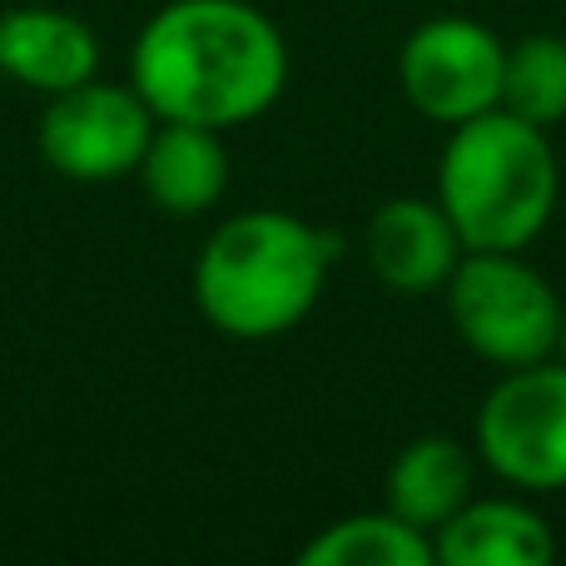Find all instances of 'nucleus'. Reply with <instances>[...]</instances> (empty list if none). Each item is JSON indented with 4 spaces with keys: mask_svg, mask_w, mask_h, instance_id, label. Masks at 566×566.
<instances>
[{
    "mask_svg": "<svg viewBox=\"0 0 566 566\" xmlns=\"http://www.w3.org/2000/svg\"><path fill=\"white\" fill-rule=\"evenodd\" d=\"M442 293H448L458 338L482 363L527 368L557 353L562 298L512 249H468Z\"/></svg>",
    "mask_w": 566,
    "mask_h": 566,
    "instance_id": "4",
    "label": "nucleus"
},
{
    "mask_svg": "<svg viewBox=\"0 0 566 566\" xmlns=\"http://www.w3.org/2000/svg\"><path fill=\"white\" fill-rule=\"evenodd\" d=\"M432 552L442 566H547L557 537L522 497H472L432 532Z\"/></svg>",
    "mask_w": 566,
    "mask_h": 566,
    "instance_id": "11",
    "label": "nucleus"
},
{
    "mask_svg": "<svg viewBox=\"0 0 566 566\" xmlns=\"http://www.w3.org/2000/svg\"><path fill=\"white\" fill-rule=\"evenodd\" d=\"M502 60L507 45L482 20L432 15L402 40L398 85L422 119L452 129L502 105Z\"/></svg>",
    "mask_w": 566,
    "mask_h": 566,
    "instance_id": "7",
    "label": "nucleus"
},
{
    "mask_svg": "<svg viewBox=\"0 0 566 566\" xmlns=\"http://www.w3.org/2000/svg\"><path fill=\"white\" fill-rule=\"evenodd\" d=\"M438 205L462 249L522 254L562 205V165L547 129L507 109L452 125L438 155Z\"/></svg>",
    "mask_w": 566,
    "mask_h": 566,
    "instance_id": "3",
    "label": "nucleus"
},
{
    "mask_svg": "<svg viewBox=\"0 0 566 566\" xmlns=\"http://www.w3.org/2000/svg\"><path fill=\"white\" fill-rule=\"evenodd\" d=\"M303 566H432V537L398 512H353L318 527L298 552Z\"/></svg>",
    "mask_w": 566,
    "mask_h": 566,
    "instance_id": "13",
    "label": "nucleus"
},
{
    "mask_svg": "<svg viewBox=\"0 0 566 566\" xmlns=\"http://www.w3.org/2000/svg\"><path fill=\"white\" fill-rule=\"evenodd\" d=\"M155 125L159 115L135 85H109L95 75L45 99L35 145L40 159L70 185H115L139 169Z\"/></svg>",
    "mask_w": 566,
    "mask_h": 566,
    "instance_id": "6",
    "label": "nucleus"
},
{
    "mask_svg": "<svg viewBox=\"0 0 566 566\" xmlns=\"http://www.w3.org/2000/svg\"><path fill=\"white\" fill-rule=\"evenodd\" d=\"M129 85L159 119L234 129L279 105L289 45L249 0H169L135 35Z\"/></svg>",
    "mask_w": 566,
    "mask_h": 566,
    "instance_id": "1",
    "label": "nucleus"
},
{
    "mask_svg": "<svg viewBox=\"0 0 566 566\" xmlns=\"http://www.w3.org/2000/svg\"><path fill=\"white\" fill-rule=\"evenodd\" d=\"M363 254L382 289L428 298V293L448 289L452 269L462 264L468 249L438 199H388L373 209L368 229H363Z\"/></svg>",
    "mask_w": 566,
    "mask_h": 566,
    "instance_id": "8",
    "label": "nucleus"
},
{
    "mask_svg": "<svg viewBox=\"0 0 566 566\" xmlns=\"http://www.w3.org/2000/svg\"><path fill=\"white\" fill-rule=\"evenodd\" d=\"M478 458L517 492L566 488V363L507 368L478 408Z\"/></svg>",
    "mask_w": 566,
    "mask_h": 566,
    "instance_id": "5",
    "label": "nucleus"
},
{
    "mask_svg": "<svg viewBox=\"0 0 566 566\" xmlns=\"http://www.w3.org/2000/svg\"><path fill=\"white\" fill-rule=\"evenodd\" d=\"M328 244L283 209H244L205 239L195 259V303L224 338L269 343L298 328L328 283Z\"/></svg>",
    "mask_w": 566,
    "mask_h": 566,
    "instance_id": "2",
    "label": "nucleus"
},
{
    "mask_svg": "<svg viewBox=\"0 0 566 566\" xmlns=\"http://www.w3.org/2000/svg\"><path fill=\"white\" fill-rule=\"evenodd\" d=\"M562 199H566V175H562Z\"/></svg>",
    "mask_w": 566,
    "mask_h": 566,
    "instance_id": "16",
    "label": "nucleus"
},
{
    "mask_svg": "<svg viewBox=\"0 0 566 566\" xmlns=\"http://www.w3.org/2000/svg\"><path fill=\"white\" fill-rule=\"evenodd\" d=\"M527 125H562L566 119V40L562 35H522L502 60V105Z\"/></svg>",
    "mask_w": 566,
    "mask_h": 566,
    "instance_id": "14",
    "label": "nucleus"
},
{
    "mask_svg": "<svg viewBox=\"0 0 566 566\" xmlns=\"http://www.w3.org/2000/svg\"><path fill=\"white\" fill-rule=\"evenodd\" d=\"M557 363H566V308H562V328H557V353H552Z\"/></svg>",
    "mask_w": 566,
    "mask_h": 566,
    "instance_id": "15",
    "label": "nucleus"
},
{
    "mask_svg": "<svg viewBox=\"0 0 566 566\" xmlns=\"http://www.w3.org/2000/svg\"><path fill=\"white\" fill-rule=\"evenodd\" d=\"M472 482H478V462L462 442L452 438H418L392 458L388 478H382V507L398 512L418 532H438L448 517H458L472 502Z\"/></svg>",
    "mask_w": 566,
    "mask_h": 566,
    "instance_id": "12",
    "label": "nucleus"
},
{
    "mask_svg": "<svg viewBox=\"0 0 566 566\" xmlns=\"http://www.w3.org/2000/svg\"><path fill=\"white\" fill-rule=\"evenodd\" d=\"M145 199L169 219H199L229 189V149L219 129L159 119L135 169Z\"/></svg>",
    "mask_w": 566,
    "mask_h": 566,
    "instance_id": "10",
    "label": "nucleus"
},
{
    "mask_svg": "<svg viewBox=\"0 0 566 566\" xmlns=\"http://www.w3.org/2000/svg\"><path fill=\"white\" fill-rule=\"evenodd\" d=\"M0 75L50 99L99 75V40L70 10L15 6L0 15Z\"/></svg>",
    "mask_w": 566,
    "mask_h": 566,
    "instance_id": "9",
    "label": "nucleus"
}]
</instances>
